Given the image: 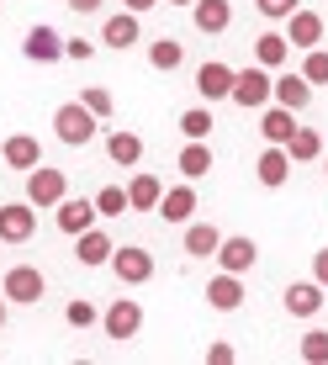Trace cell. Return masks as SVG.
<instances>
[{"instance_id":"1","label":"cell","mask_w":328,"mask_h":365,"mask_svg":"<svg viewBox=\"0 0 328 365\" xmlns=\"http://www.w3.org/2000/svg\"><path fill=\"white\" fill-rule=\"evenodd\" d=\"M53 133H58V143L85 148V143L96 138V117H91V106H85V101H64V106L53 111Z\"/></svg>"},{"instance_id":"2","label":"cell","mask_w":328,"mask_h":365,"mask_svg":"<svg viewBox=\"0 0 328 365\" xmlns=\"http://www.w3.org/2000/svg\"><path fill=\"white\" fill-rule=\"evenodd\" d=\"M233 106H244V111H260L265 101H270V69H260V64H249V69H233V91H228Z\"/></svg>"},{"instance_id":"3","label":"cell","mask_w":328,"mask_h":365,"mask_svg":"<svg viewBox=\"0 0 328 365\" xmlns=\"http://www.w3.org/2000/svg\"><path fill=\"white\" fill-rule=\"evenodd\" d=\"M64 196H69V175L64 170H48V165L27 170V201L32 207H58Z\"/></svg>"},{"instance_id":"4","label":"cell","mask_w":328,"mask_h":365,"mask_svg":"<svg viewBox=\"0 0 328 365\" xmlns=\"http://www.w3.org/2000/svg\"><path fill=\"white\" fill-rule=\"evenodd\" d=\"M111 275H117L122 286H143V281H154V255H148V249H138V244L111 249Z\"/></svg>"},{"instance_id":"5","label":"cell","mask_w":328,"mask_h":365,"mask_svg":"<svg viewBox=\"0 0 328 365\" xmlns=\"http://www.w3.org/2000/svg\"><path fill=\"white\" fill-rule=\"evenodd\" d=\"M0 292H6V302H43L48 281H43V270H37V265H11L6 281H0Z\"/></svg>"},{"instance_id":"6","label":"cell","mask_w":328,"mask_h":365,"mask_svg":"<svg viewBox=\"0 0 328 365\" xmlns=\"http://www.w3.org/2000/svg\"><path fill=\"white\" fill-rule=\"evenodd\" d=\"M101 329H106V339H138V329H143V307H138L133 297H117L106 307V318H101Z\"/></svg>"},{"instance_id":"7","label":"cell","mask_w":328,"mask_h":365,"mask_svg":"<svg viewBox=\"0 0 328 365\" xmlns=\"http://www.w3.org/2000/svg\"><path fill=\"white\" fill-rule=\"evenodd\" d=\"M212 259H217L228 275H244V270H255L260 244H255V238H244V233H233V238H222V244H217V255H212Z\"/></svg>"},{"instance_id":"8","label":"cell","mask_w":328,"mask_h":365,"mask_svg":"<svg viewBox=\"0 0 328 365\" xmlns=\"http://www.w3.org/2000/svg\"><path fill=\"white\" fill-rule=\"evenodd\" d=\"M32 233H37L32 201H11V207H0V238H6V244H27Z\"/></svg>"},{"instance_id":"9","label":"cell","mask_w":328,"mask_h":365,"mask_svg":"<svg viewBox=\"0 0 328 365\" xmlns=\"http://www.w3.org/2000/svg\"><path fill=\"white\" fill-rule=\"evenodd\" d=\"M21 53H27L32 64H58V58H64V37L37 21V27L27 32V43H21Z\"/></svg>"},{"instance_id":"10","label":"cell","mask_w":328,"mask_h":365,"mask_svg":"<svg viewBox=\"0 0 328 365\" xmlns=\"http://www.w3.org/2000/svg\"><path fill=\"white\" fill-rule=\"evenodd\" d=\"M0 159H6L11 170H37V165H43V143L27 138V133H11L6 143H0Z\"/></svg>"},{"instance_id":"11","label":"cell","mask_w":328,"mask_h":365,"mask_svg":"<svg viewBox=\"0 0 328 365\" xmlns=\"http://www.w3.org/2000/svg\"><path fill=\"white\" fill-rule=\"evenodd\" d=\"M255 175H260V185H265V191H281V185L286 180H292V154H286V148H265V154H260V165H255Z\"/></svg>"},{"instance_id":"12","label":"cell","mask_w":328,"mask_h":365,"mask_svg":"<svg viewBox=\"0 0 328 365\" xmlns=\"http://www.w3.org/2000/svg\"><path fill=\"white\" fill-rule=\"evenodd\" d=\"M96 217H101V212H96V201H74V196H64V201H58V228H64L69 238H80L85 228H96Z\"/></svg>"},{"instance_id":"13","label":"cell","mask_w":328,"mask_h":365,"mask_svg":"<svg viewBox=\"0 0 328 365\" xmlns=\"http://www.w3.org/2000/svg\"><path fill=\"white\" fill-rule=\"evenodd\" d=\"M286 312H292V318H318L323 312V286L318 281H292L286 286Z\"/></svg>"},{"instance_id":"14","label":"cell","mask_w":328,"mask_h":365,"mask_svg":"<svg viewBox=\"0 0 328 365\" xmlns=\"http://www.w3.org/2000/svg\"><path fill=\"white\" fill-rule=\"evenodd\" d=\"M191 21H196V32L217 37V32H228L233 6H228V0H196V6H191Z\"/></svg>"},{"instance_id":"15","label":"cell","mask_w":328,"mask_h":365,"mask_svg":"<svg viewBox=\"0 0 328 365\" xmlns=\"http://www.w3.org/2000/svg\"><path fill=\"white\" fill-rule=\"evenodd\" d=\"M286 21H292V32H286V43H292V48L307 53V48L323 43V16H318V11H292Z\"/></svg>"},{"instance_id":"16","label":"cell","mask_w":328,"mask_h":365,"mask_svg":"<svg viewBox=\"0 0 328 365\" xmlns=\"http://www.w3.org/2000/svg\"><path fill=\"white\" fill-rule=\"evenodd\" d=\"M270 101L286 106V111H302L312 101V85L302 80V74H281V80H270Z\"/></svg>"},{"instance_id":"17","label":"cell","mask_w":328,"mask_h":365,"mask_svg":"<svg viewBox=\"0 0 328 365\" xmlns=\"http://www.w3.org/2000/svg\"><path fill=\"white\" fill-rule=\"evenodd\" d=\"M106 154H111V165L133 170L138 159H143V138L128 133V128H111V133H106Z\"/></svg>"},{"instance_id":"18","label":"cell","mask_w":328,"mask_h":365,"mask_svg":"<svg viewBox=\"0 0 328 365\" xmlns=\"http://www.w3.org/2000/svg\"><path fill=\"white\" fill-rule=\"evenodd\" d=\"M196 91L207 96V101H222V96L233 91V69H228V64H217V58H207V64L196 69Z\"/></svg>"},{"instance_id":"19","label":"cell","mask_w":328,"mask_h":365,"mask_svg":"<svg viewBox=\"0 0 328 365\" xmlns=\"http://www.w3.org/2000/svg\"><path fill=\"white\" fill-rule=\"evenodd\" d=\"M238 302H244V286H238V275H212L207 281V307H217V312H238Z\"/></svg>"},{"instance_id":"20","label":"cell","mask_w":328,"mask_h":365,"mask_svg":"<svg viewBox=\"0 0 328 365\" xmlns=\"http://www.w3.org/2000/svg\"><path fill=\"white\" fill-rule=\"evenodd\" d=\"M159 196H164V185H159V175H133L128 180V207L133 212H159Z\"/></svg>"},{"instance_id":"21","label":"cell","mask_w":328,"mask_h":365,"mask_svg":"<svg viewBox=\"0 0 328 365\" xmlns=\"http://www.w3.org/2000/svg\"><path fill=\"white\" fill-rule=\"evenodd\" d=\"M191 212H196V191L191 185H170V191L159 196V217L164 222H191Z\"/></svg>"},{"instance_id":"22","label":"cell","mask_w":328,"mask_h":365,"mask_svg":"<svg viewBox=\"0 0 328 365\" xmlns=\"http://www.w3.org/2000/svg\"><path fill=\"white\" fill-rule=\"evenodd\" d=\"M297 111H286V106H270V111H265V117H260V133H265V143H275V148H286V143H292V133H297Z\"/></svg>"},{"instance_id":"23","label":"cell","mask_w":328,"mask_h":365,"mask_svg":"<svg viewBox=\"0 0 328 365\" xmlns=\"http://www.w3.org/2000/svg\"><path fill=\"white\" fill-rule=\"evenodd\" d=\"M222 244V233L212 228V222H185V255L191 259H212Z\"/></svg>"},{"instance_id":"24","label":"cell","mask_w":328,"mask_h":365,"mask_svg":"<svg viewBox=\"0 0 328 365\" xmlns=\"http://www.w3.org/2000/svg\"><path fill=\"white\" fill-rule=\"evenodd\" d=\"M286 58H292V43H286L281 32H260L255 37V64L260 69H281Z\"/></svg>"},{"instance_id":"25","label":"cell","mask_w":328,"mask_h":365,"mask_svg":"<svg viewBox=\"0 0 328 365\" xmlns=\"http://www.w3.org/2000/svg\"><path fill=\"white\" fill-rule=\"evenodd\" d=\"M111 249H117V244H111V238L101 233V228H85L74 255H80V265H91V270H96V265H111Z\"/></svg>"},{"instance_id":"26","label":"cell","mask_w":328,"mask_h":365,"mask_svg":"<svg viewBox=\"0 0 328 365\" xmlns=\"http://www.w3.org/2000/svg\"><path fill=\"white\" fill-rule=\"evenodd\" d=\"M175 170H180L185 180H201V175L212 170V148H207V143H191V138H185V148L175 154Z\"/></svg>"},{"instance_id":"27","label":"cell","mask_w":328,"mask_h":365,"mask_svg":"<svg viewBox=\"0 0 328 365\" xmlns=\"http://www.w3.org/2000/svg\"><path fill=\"white\" fill-rule=\"evenodd\" d=\"M101 43H106V48H117V53H122V48H133V43H138V16H133V11L111 16L106 27H101Z\"/></svg>"},{"instance_id":"28","label":"cell","mask_w":328,"mask_h":365,"mask_svg":"<svg viewBox=\"0 0 328 365\" xmlns=\"http://www.w3.org/2000/svg\"><path fill=\"white\" fill-rule=\"evenodd\" d=\"M148 64H154L159 74H170V69L185 64V48L175 43V37H154V43H148Z\"/></svg>"},{"instance_id":"29","label":"cell","mask_w":328,"mask_h":365,"mask_svg":"<svg viewBox=\"0 0 328 365\" xmlns=\"http://www.w3.org/2000/svg\"><path fill=\"white\" fill-rule=\"evenodd\" d=\"M217 128L212 122V106H191V111H180V133L191 138V143H207V133Z\"/></svg>"},{"instance_id":"30","label":"cell","mask_w":328,"mask_h":365,"mask_svg":"<svg viewBox=\"0 0 328 365\" xmlns=\"http://www.w3.org/2000/svg\"><path fill=\"white\" fill-rule=\"evenodd\" d=\"M286 154H292L297 165H302V159H318V154H323V138L312 133V128H297V133H292V143H286Z\"/></svg>"},{"instance_id":"31","label":"cell","mask_w":328,"mask_h":365,"mask_svg":"<svg viewBox=\"0 0 328 365\" xmlns=\"http://www.w3.org/2000/svg\"><path fill=\"white\" fill-rule=\"evenodd\" d=\"M96 212H101V217H122V212H133L128 191H122V185H101V191H96Z\"/></svg>"},{"instance_id":"32","label":"cell","mask_w":328,"mask_h":365,"mask_svg":"<svg viewBox=\"0 0 328 365\" xmlns=\"http://www.w3.org/2000/svg\"><path fill=\"white\" fill-rule=\"evenodd\" d=\"M302 360H307V365H328V329L302 334Z\"/></svg>"},{"instance_id":"33","label":"cell","mask_w":328,"mask_h":365,"mask_svg":"<svg viewBox=\"0 0 328 365\" xmlns=\"http://www.w3.org/2000/svg\"><path fill=\"white\" fill-rule=\"evenodd\" d=\"M302 80H307V85H328V53H323V48H307V58H302Z\"/></svg>"},{"instance_id":"34","label":"cell","mask_w":328,"mask_h":365,"mask_svg":"<svg viewBox=\"0 0 328 365\" xmlns=\"http://www.w3.org/2000/svg\"><path fill=\"white\" fill-rule=\"evenodd\" d=\"M64 318H69V329H80V334H85L91 323H101V312H96V307H91L85 297H74L69 307H64Z\"/></svg>"},{"instance_id":"35","label":"cell","mask_w":328,"mask_h":365,"mask_svg":"<svg viewBox=\"0 0 328 365\" xmlns=\"http://www.w3.org/2000/svg\"><path fill=\"white\" fill-rule=\"evenodd\" d=\"M255 6H260L265 21H286L292 11H302V0H255Z\"/></svg>"},{"instance_id":"36","label":"cell","mask_w":328,"mask_h":365,"mask_svg":"<svg viewBox=\"0 0 328 365\" xmlns=\"http://www.w3.org/2000/svg\"><path fill=\"white\" fill-rule=\"evenodd\" d=\"M80 101L91 106V117H96V122H101V117H111V91H101V85H91V91H85Z\"/></svg>"},{"instance_id":"37","label":"cell","mask_w":328,"mask_h":365,"mask_svg":"<svg viewBox=\"0 0 328 365\" xmlns=\"http://www.w3.org/2000/svg\"><path fill=\"white\" fill-rule=\"evenodd\" d=\"M91 53H96V48L85 43V37H74V43H64V58H74V64H85Z\"/></svg>"},{"instance_id":"38","label":"cell","mask_w":328,"mask_h":365,"mask_svg":"<svg viewBox=\"0 0 328 365\" xmlns=\"http://www.w3.org/2000/svg\"><path fill=\"white\" fill-rule=\"evenodd\" d=\"M312 281L328 292V249H318V255H312Z\"/></svg>"},{"instance_id":"39","label":"cell","mask_w":328,"mask_h":365,"mask_svg":"<svg viewBox=\"0 0 328 365\" xmlns=\"http://www.w3.org/2000/svg\"><path fill=\"white\" fill-rule=\"evenodd\" d=\"M207 360H212V365H233L238 355H233V344H212V349H207Z\"/></svg>"},{"instance_id":"40","label":"cell","mask_w":328,"mask_h":365,"mask_svg":"<svg viewBox=\"0 0 328 365\" xmlns=\"http://www.w3.org/2000/svg\"><path fill=\"white\" fill-rule=\"evenodd\" d=\"M122 6H128V11H133V16H143V11H154V6H159V0H122Z\"/></svg>"},{"instance_id":"41","label":"cell","mask_w":328,"mask_h":365,"mask_svg":"<svg viewBox=\"0 0 328 365\" xmlns=\"http://www.w3.org/2000/svg\"><path fill=\"white\" fill-rule=\"evenodd\" d=\"M69 11H80V16H85V11H101V0H69Z\"/></svg>"},{"instance_id":"42","label":"cell","mask_w":328,"mask_h":365,"mask_svg":"<svg viewBox=\"0 0 328 365\" xmlns=\"http://www.w3.org/2000/svg\"><path fill=\"white\" fill-rule=\"evenodd\" d=\"M0 329H6V292H0Z\"/></svg>"},{"instance_id":"43","label":"cell","mask_w":328,"mask_h":365,"mask_svg":"<svg viewBox=\"0 0 328 365\" xmlns=\"http://www.w3.org/2000/svg\"><path fill=\"white\" fill-rule=\"evenodd\" d=\"M164 6H196V0H164Z\"/></svg>"}]
</instances>
